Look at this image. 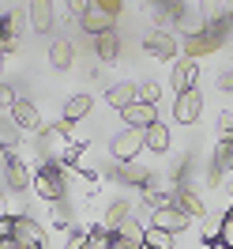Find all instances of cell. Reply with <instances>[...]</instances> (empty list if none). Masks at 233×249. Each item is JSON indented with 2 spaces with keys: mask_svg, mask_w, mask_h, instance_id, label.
<instances>
[{
  "mask_svg": "<svg viewBox=\"0 0 233 249\" xmlns=\"http://www.w3.org/2000/svg\"><path fill=\"white\" fill-rule=\"evenodd\" d=\"M31 189H34V193H38L46 204L64 200V193H68V185H64V174H61V166H57V162L38 166V170H34V178H31Z\"/></svg>",
  "mask_w": 233,
  "mask_h": 249,
  "instance_id": "6da1fadb",
  "label": "cell"
},
{
  "mask_svg": "<svg viewBox=\"0 0 233 249\" xmlns=\"http://www.w3.org/2000/svg\"><path fill=\"white\" fill-rule=\"evenodd\" d=\"M222 42H226V23H211L203 34L185 38V42H181V53H185L188 61H200V57H211Z\"/></svg>",
  "mask_w": 233,
  "mask_h": 249,
  "instance_id": "7a4b0ae2",
  "label": "cell"
},
{
  "mask_svg": "<svg viewBox=\"0 0 233 249\" xmlns=\"http://www.w3.org/2000/svg\"><path fill=\"white\" fill-rule=\"evenodd\" d=\"M143 53L147 57H155V61H173L177 53H181V42H177V34L170 31H147L143 34Z\"/></svg>",
  "mask_w": 233,
  "mask_h": 249,
  "instance_id": "3957f363",
  "label": "cell"
},
{
  "mask_svg": "<svg viewBox=\"0 0 233 249\" xmlns=\"http://www.w3.org/2000/svg\"><path fill=\"white\" fill-rule=\"evenodd\" d=\"M203 113V94L200 87L196 91H181L177 98H173V121L177 124H196Z\"/></svg>",
  "mask_w": 233,
  "mask_h": 249,
  "instance_id": "277c9868",
  "label": "cell"
},
{
  "mask_svg": "<svg viewBox=\"0 0 233 249\" xmlns=\"http://www.w3.org/2000/svg\"><path fill=\"white\" fill-rule=\"evenodd\" d=\"M143 147H147V140H143L140 128H124L117 140L109 143V151H113V159H117V166H121V162H132V159L140 155Z\"/></svg>",
  "mask_w": 233,
  "mask_h": 249,
  "instance_id": "5b68a950",
  "label": "cell"
},
{
  "mask_svg": "<svg viewBox=\"0 0 233 249\" xmlns=\"http://www.w3.org/2000/svg\"><path fill=\"white\" fill-rule=\"evenodd\" d=\"M23 27H27L23 12H8V16H0V53H4V57L19 49V34H23Z\"/></svg>",
  "mask_w": 233,
  "mask_h": 249,
  "instance_id": "8992f818",
  "label": "cell"
},
{
  "mask_svg": "<svg viewBox=\"0 0 233 249\" xmlns=\"http://www.w3.org/2000/svg\"><path fill=\"white\" fill-rule=\"evenodd\" d=\"M196 83H200V61H177L173 64V72H170V87L173 94H181V91H196Z\"/></svg>",
  "mask_w": 233,
  "mask_h": 249,
  "instance_id": "52a82bcc",
  "label": "cell"
},
{
  "mask_svg": "<svg viewBox=\"0 0 233 249\" xmlns=\"http://www.w3.org/2000/svg\"><path fill=\"white\" fill-rule=\"evenodd\" d=\"M192 223V215H185L177 204H170V208H158V212H151V227H158V231L166 234H181Z\"/></svg>",
  "mask_w": 233,
  "mask_h": 249,
  "instance_id": "ba28073f",
  "label": "cell"
},
{
  "mask_svg": "<svg viewBox=\"0 0 233 249\" xmlns=\"http://www.w3.org/2000/svg\"><path fill=\"white\" fill-rule=\"evenodd\" d=\"M8 113H12L16 128H23V132H42V113H38V106H34V102H27V98H16Z\"/></svg>",
  "mask_w": 233,
  "mask_h": 249,
  "instance_id": "9c48e42d",
  "label": "cell"
},
{
  "mask_svg": "<svg viewBox=\"0 0 233 249\" xmlns=\"http://www.w3.org/2000/svg\"><path fill=\"white\" fill-rule=\"evenodd\" d=\"M12 238L19 242V249H46V238H42V231H38V223L31 215H16Z\"/></svg>",
  "mask_w": 233,
  "mask_h": 249,
  "instance_id": "30bf717a",
  "label": "cell"
},
{
  "mask_svg": "<svg viewBox=\"0 0 233 249\" xmlns=\"http://www.w3.org/2000/svg\"><path fill=\"white\" fill-rule=\"evenodd\" d=\"M173 204H177L185 215H192V219H207V204L200 200V193H196V189L177 185V189H173Z\"/></svg>",
  "mask_w": 233,
  "mask_h": 249,
  "instance_id": "8fae6325",
  "label": "cell"
},
{
  "mask_svg": "<svg viewBox=\"0 0 233 249\" xmlns=\"http://www.w3.org/2000/svg\"><path fill=\"white\" fill-rule=\"evenodd\" d=\"M121 117H124V124L128 128H151V124L158 121V109L155 106H147V102H132V106H124L121 109Z\"/></svg>",
  "mask_w": 233,
  "mask_h": 249,
  "instance_id": "7c38bea8",
  "label": "cell"
},
{
  "mask_svg": "<svg viewBox=\"0 0 233 249\" xmlns=\"http://www.w3.org/2000/svg\"><path fill=\"white\" fill-rule=\"evenodd\" d=\"M31 31L34 34L53 31V0H31Z\"/></svg>",
  "mask_w": 233,
  "mask_h": 249,
  "instance_id": "4fadbf2b",
  "label": "cell"
},
{
  "mask_svg": "<svg viewBox=\"0 0 233 249\" xmlns=\"http://www.w3.org/2000/svg\"><path fill=\"white\" fill-rule=\"evenodd\" d=\"M76 61V49L68 38H57V42H49V64H53V72H68Z\"/></svg>",
  "mask_w": 233,
  "mask_h": 249,
  "instance_id": "5bb4252c",
  "label": "cell"
},
{
  "mask_svg": "<svg viewBox=\"0 0 233 249\" xmlns=\"http://www.w3.org/2000/svg\"><path fill=\"white\" fill-rule=\"evenodd\" d=\"M106 102H109L113 109H117V113H121L124 106L140 102V87H136V83H113V87L106 91Z\"/></svg>",
  "mask_w": 233,
  "mask_h": 249,
  "instance_id": "9a60e30c",
  "label": "cell"
},
{
  "mask_svg": "<svg viewBox=\"0 0 233 249\" xmlns=\"http://www.w3.org/2000/svg\"><path fill=\"white\" fill-rule=\"evenodd\" d=\"M31 178H34V174L27 170V162H23V159L4 162V181H8V189H12V193H23V189L31 185Z\"/></svg>",
  "mask_w": 233,
  "mask_h": 249,
  "instance_id": "2e32d148",
  "label": "cell"
},
{
  "mask_svg": "<svg viewBox=\"0 0 233 249\" xmlns=\"http://www.w3.org/2000/svg\"><path fill=\"white\" fill-rule=\"evenodd\" d=\"M79 27H83L87 34H94V38H98V34L113 31V19H109L106 12H98V8H87V12L79 16Z\"/></svg>",
  "mask_w": 233,
  "mask_h": 249,
  "instance_id": "e0dca14e",
  "label": "cell"
},
{
  "mask_svg": "<svg viewBox=\"0 0 233 249\" xmlns=\"http://www.w3.org/2000/svg\"><path fill=\"white\" fill-rule=\"evenodd\" d=\"M143 140H147V151L166 155V151H170V128H166L162 121H155L151 128H143Z\"/></svg>",
  "mask_w": 233,
  "mask_h": 249,
  "instance_id": "ac0fdd59",
  "label": "cell"
},
{
  "mask_svg": "<svg viewBox=\"0 0 233 249\" xmlns=\"http://www.w3.org/2000/svg\"><path fill=\"white\" fill-rule=\"evenodd\" d=\"M91 109H94V98H91V94H72V98L64 102V121L76 124V121H83Z\"/></svg>",
  "mask_w": 233,
  "mask_h": 249,
  "instance_id": "d6986e66",
  "label": "cell"
},
{
  "mask_svg": "<svg viewBox=\"0 0 233 249\" xmlns=\"http://www.w3.org/2000/svg\"><path fill=\"white\" fill-rule=\"evenodd\" d=\"M94 53H98V61H106V64L117 61V57H121V38H117V31L98 34V42H94Z\"/></svg>",
  "mask_w": 233,
  "mask_h": 249,
  "instance_id": "ffe728a7",
  "label": "cell"
},
{
  "mask_svg": "<svg viewBox=\"0 0 233 249\" xmlns=\"http://www.w3.org/2000/svg\"><path fill=\"white\" fill-rule=\"evenodd\" d=\"M128 215H132V204H128V200H113V204L106 208V219H102V227H106L109 234H117V231H121V223H124Z\"/></svg>",
  "mask_w": 233,
  "mask_h": 249,
  "instance_id": "44dd1931",
  "label": "cell"
},
{
  "mask_svg": "<svg viewBox=\"0 0 233 249\" xmlns=\"http://www.w3.org/2000/svg\"><path fill=\"white\" fill-rule=\"evenodd\" d=\"M117 181H124V185H140V189H147V185H151V174H147V170H140L136 162H121V166H117Z\"/></svg>",
  "mask_w": 233,
  "mask_h": 249,
  "instance_id": "7402d4cb",
  "label": "cell"
},
{
  "mask_svg": "<svg viewBox=\"0 0 233 249\" xmlns=\"http://www.w3.org/2000/svg\"><path fill=\"white\" fill-rule=\"evenodd\" d=\"M143 234H147V227H143L140 219H124V223H121V231H117V238L128 242L132 249H143Z\"/></svg>",
  "mask_w": 233,
  "mask_h": 249,
  "instance_id": "603a6c76",
  "label": "cell"
},
{
  "mask_svg": "<svg viewBox=\"0 0 233 249\" xmlns=\"http://www.w3.org/2000/svg\"><path fill=\"white\" fill-rule=\"evenodd\" d=\"M200 16L203 23H226V0H200Z\"/></svg>",
  "mask_w": 233,
  "mask_h": 249,
  "instance_id": "cb8c5ba5",
  "label": "cell"
},
{
  "mask_svg": "<svg viewBox=\"0 0 233 249\" xmlns=\"http://www.w3.org/2000/svg\"><path fill=\"white\" fill-rule=\"evenodd\" d=\"M177 27H181V34H185V38H192V34H203V31H207V23H203L200 12H181Z\"/></svg>",
  "mask_w": 233,
  "mask_h": 249,
  "instance_id": "d4e9b609",
  "label": "cell"
},
{
  "mask_svg": "<svg viewBox=\"0 0 233 249\" xmlns=\"http://www.w3.org/2000/svg\"><path fill=\"white\" fill-rule=\"evenodd\" d=\"M49 223H53V231H68V227H72V208L64 200L49 204Z\"/></svg>",
  "mask_w": 233,
  "mask_h": 249,
  "instance_id": "484cf974",
  "label": "cell"
},
{
  "mask_svg": "<svg viewBox=\"0 0 233 249\" xmlns=\"http://www.w3.org/2000/svg\"><path fill=\"white\" fill-rule=\"evenodd\" d=\"M143 249H173V234L158 231V227H147V234H143Z\"/></svg>",
  "mask_w": 233,
  "mask_h": 249,
  "instance_id": "4316f807",
  "label": "cell"
},
{
  "mask_svg": "<svg viewBox=\"0 0 233 249\" xmlns=\"http://www.w3.org/2000/svg\"><path fill=\"white\" fill-rule=\"evenodd\" d=\"M222 219L226 215H207V223H203V246L222 242Z\"/></svg>",
  "mask_w": 233,
  "mask_h": 249,
  "instance_id": "83f0119b",
  "label": "cell"
},
{
  "mask_svg": "<svg viewBox=\"0 0 233 249\" xmlns=\"http://www.w3.org/2000/svg\"><path fill=\"white\" fill-rule=\"evenodd\" d=\"M215 166H218V170H230V166H233V140H218V147H215Z\"/></svg>",
  "mask_w": 233,
  "mask_h": 249,
  "instance_id": "f1b7e54d",
  "label": "cell"
},
{
  "mask_svg": "<svg viewBox=\"0 0 233 249\" xmlns=\"http://www.w3.org/2000/svg\"><path fill=\"white\" fill-rule=\"evenodd\" d=\"M143 204H151V208L158 212V208H170V204H173V196H170V193H158V189H151V185H147V189H143Z\"/></svg>",
  "mask_w": 233,
  "mask_h": 249,
  "instance_id": "f546056e",
  "label": "cell"
},
{
  "mask_svg": "<svg viewBox=\"0 0 233 249\" xmlns=\"http://www.w3.org/2000/svg\"><path fill=\"white\" fill-rule=\"evenodd\" d=\"M158 98H162V83H155V79H147V83H140V102H147V106H155Z\"/></svg>",
  "mask_w": 233,
  "mask_h": 249,
  "instance_id": "4dcf8cb0",
  "label": "cell"
},
{
  "mask_svg": "<svg viewBox=\"0 0 233 249\" xmlns=\"http://www.w3.org/2000/svg\"><path fill=\"white\" fill-rule=\"evenodd\" d=\"M218 140H233V113L230 109H222V113H218Z\"/></svg>",
  "mask_w": 233,
  "mask_h": 249,
  "instance_id": "1f68e13d",
  "label": "cell"
},
{
  "mask_svg": "<svg viewBox=\"0 0 233 249\" xmlns=\"http://www.w3.org/2000/svg\"><path fill=\"white\" fill-rule=\"evenodd\" d=\"M91 8L106 12L109 19H117V16H121V8H124V0H91Z\"/></svg>",
  "mask_w": 233,
  "mask_h": 249,
  "instance_id": "d6a6232c",
  "label": "cell"
},
{
  "mask_svg": "<svg viewBox=\"0 0 233 249\" xmlns=\"http://www.w3.org/2000/svg\"><path fill=\"white\" fill-rule=\"evenodd\" d=\"M68 249H91V227H87V231H76V234H72Z\"/></svg>",
  "mask_w": 233,
  "mask_h": 249,
  "instance_id": "836d02e7",
  "label": "cell"
},
{
  "mask_svg": "<svg viewBox=\"0 0 233 249\" xmlns=\"http://www.w3.org/2000/svg\"><path fill=\"white\" fill-rule=\"evenodd\" d=\"M222 246H226V249H233V215H226V219H222Z\"/></svg>",
  "mask_w": 233,
  "mask_h": 249,
  "instance_id": "e575fe53",
  "label": "cell"
},
{
  "mask_svg": "<svg viewBox=\"0 0 233 249\" xmlns=\"http://www.w3.org/2000/svg\"><path fill=\"white\" fill-rule=\"evenodd\" d=\"M19 94L8 87V83H0V109H12V102H16Z\"/></svg>",
  "mask_w": 233,
  "mask_h": 249,
  "instance_id": "d590c367",
  "label": "cell"
},
{
  "mask_svg": "<svg viewBox=\"0 0 233 249\" xmlns=\"http://www.w3.org/2000/svg\"><path fill=\"white\" fill-rule=\"evenodd\" d=\"M218 87H222V91H233V64L218 72Z\"/></svg>",
  "mask_w": 233,
  "mask_h": 249,
  "instance_id": "8d00e7d4",
  "label": "cell"
},
{
  "mask_svg": "<svg viewBox=\"0 0 233 249\" xmlns=\"http://www.w3.org/2000/svg\"><path fill=\"white\" fill-rule=\"evenodd\" d=\"M64 4H68V12H72V16H83V12H87V8H91V0H64Z\"/></svg>",
  "mask_w": 233,
  "mask_h": 249,
  "instance_id": "74e56055",
  "label": "cell"
},
{
  "mask_svg": "<svg viewBox=\"0 0 233 249\" xmlns=\"http://www.w3.org/2000/svg\"><path fill=\"white\" fill-rule=\"evenodd\" d=\"M12 231H16V215H12V219H0V238H12Z\"/></svg>",
  "mask_w": 233,
  "mask_h": 249,
  "instance_id": "f35d334b",
  "label": "cell"
},
{
  "mask_svg": "<svg viewBox=\"0 0 233 249\" xmlns=\"http://www.w3.org/2000/svg\"><path fill=\"white\" fill-rule=\"evenodd\" d=\"M0 249H19V242L16 238H0Z\"/></svg>",
  "mask_w": 233,
  "mask_h": 249,
  "instance_id": "ab89813d",
  "label": "cell"
},
{
  "mask_svg": "<svg viewBox=\"0 0 233 249\" xmlns=\"http://www.w3.org/2000/svg\"><path fill=\"white\" fill-rule=\"evenodd\" d=\"M109 249H132V246H128V242H121V238L113 234V242H109Z\"/></svg>",
  "mask_w": 233,
  "mask_h": 249,
  "instance_id": "60d3db41",
  "label": "cell"
},
{
  "mask_svg": "<svg viewBox=\"0 0 233 249\" xmlns=\"http://www.w3.org/2000/svg\"><path fill=\"white\" fill-rule=\"evenodd\" d=\"M226 16H233V0H226Z\"/></svg>",
  "mask_w": 233,
  "mask_h": 249,
  "instance_id": "b9f144b4",
  "label": "cell"
},
{
  "mask_svg": "<svg viewBox=\"0 0 233 249\" xmlns=\"http://www.w3.org/2000/svg\"><path fill=\"white\" fill-rule=\"evenodd\" d=\"M207 249H226V246H222V242H215V246H207Z\"/></svg>",
  "mask_w": 233,
  "mask_h": 249,
  "instance_id": "7bdbcfd3",
  "label": "cell"
},
{
  "mask_svg": "<svg viewBox=\"0 0 233 249\" xmlns=\"http://www.w3.org/2000/svg\"><path fill=\"white\" fill-rule=\"evenodd\" d=\"M226 215H233V200H230V212H226Z\"/></svg>",
  "mask_w": 233,
  "mask_h": 249,
  "instance_id": "ee69618b",
  "label": "cell"
},
{
  "mask_svg": "<svg viewBox=\"0 0 233 249\" xmlns=\"http://www.w3.org/2000/svg\"><path fill=\"white\" fill-rule=\"evenodd\" d=\"M230 174H233V166H230Z\"/></svg>",
  "mask_w": 233,
  "mask_h": 249,
  "instance_id": "f6af8a7d",
  "label": "cell"
}]
</instances>
